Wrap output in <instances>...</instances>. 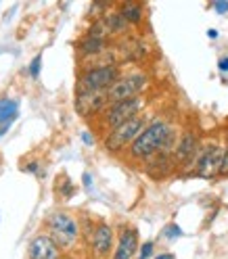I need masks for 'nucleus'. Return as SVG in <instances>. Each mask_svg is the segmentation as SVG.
I'll return each instance as SVG.
<instances>
[{
	"instance_id": "nucleus-10",
	"label": "nucleus",
	"mask_w": 228,
	"mask_h": 259,
	"mask_svg": "<svg viewBox=\"0 0 228 259\" xmlns=\"http://www.w3.org/2000/svg\"><path fill=\"white\" fill-rule=\"evenodd\" d=\"M199 155V138H197V134L195 132H184L182 134V138H180V142H178V147H176V151H174V161H176V165L180 163V165H188L191 161Z\"/></svg>"
},
{
	"instance_id": "nucleus-5",
	"label": "nucleus",
	"mask_w": 228,
	"mask_h": 259,
	"mask_svg": "<svg viewBox=\"0 0 228 259\" xmlns=\"http://www.w3.org/2000/svg\"><path fill=\"white\" fill-rule=\"evenodd\" d=\"M146 86V75L144 73H130V75H120V79L107 90V103H120L140 96V92Z\"/></svg>"
},
{
	"instance_id": "nucleus-24",
	"label": "nucleus",
	"mask_w": 228,
	"mask_h": 259,
	"mask_svg": "<svg viewBox=\"0 0 228 259\" xmlns=\"http://www.w3.org/2000/svg\"><path fill=\"white\" fill-rule=\"evenodd\" d=\"M214 9H216L220 15L228 13V0H218V3H214Z\"/></svg>"
},
{
	"instance_id": "nucleus-25",
	"label": "nucleus",
	"mask_w": 228,
	"mask_h": 259,
	"mask_svg": "<svg viewBox=\"0 0 228 259\" xmlns=\"http://www.w3.org/2000/svg\"><path fill=\"white\" fill-rule=\"evenodd\" d=\"M23 169L29 171V174H38V176H40V165H38V163H27Z\"/></svg>"
},
{
	"instance_id": "nucleus-12",
	"label": "nucleus",
	"mask_w": 228,
	"mask_h": 259,
	"mask_svg": "<svg viewBox=\"0 0 228 259\" xmlns=\"http://www.w3.org/2000/svg\"><path fill=\"white\" fill-rule=\"evenodd\" d=\"M92 242V251L96 257H107L111 253V247H113V230L109 224H96L94 226V234L90 238Z\"/></svg>"
},
{
	"instance_id": "nucleus-4",
	"label": "nucleus",
	"mask_w": 228,
	"mask_h": 259,
	"mask_svg": "<svg viewBox=\"0 0 228 259\" xmlns=\"http://www.w3.org/2000/svg\"><path fill=\"white\" fill-rule=\"evenodd\" d=\"M144 127H146V117H142V115H136L132 119L124 121L122 125L109 130V134L105 136V149L109 153H120L122 149L130 147V144L138 138V134Z\"/></svg>"
},
{
	"instance_id": "nucleus-2",
	"label": "nucleus",
	"mask_w": 228,
	"mask_h": 259,
	"mask_svg": "<svg viewBox=\"0 0 228 259\" xmlns=\"http://www.w3.org/2000/svg\"><path fill=\"white\" fill-rule=\"evenodd\" d=\"M46 230L48 238H51L59 249H69L75 245L80 238V224L78 220L67 213V211H55L46 220Z\"/></svg>"
},
{
	"instance_id": "nucleus-6",
	"label": "nucleus",
	"mask_w": 228,
	"mask_h": 259,
	"mask_svg": "<svg viewBox=\"0 0 228 259\" xmlns=\"http://www.w3.org/2000/svg\"><path fill=\"white\" fill-rule=\"evenodd\" d=\"M142 107H144V101L140 99V96H134V99H128V101H120V103H113V105H109L103 111V125L109 127V130L118 127L124 121L136 117Z\"/></svg>"
},
{
	"instance_id": "nucleus-26",
	"label": "nucleus",
	"mask_w": 228,
	"mask_h": 259,
	"mask_svg": "<svg viewBox=\"0 0 228 259\" xmlns=\"http://www.w3.org/2000/svg\"><path fill=\"white\" fill-rule=\"evenodd\" d=\"M218 69H220V71H228V57H222V59L218 61Z\"/></svg>"
},
{
	"instance_id": "nucleus-14",
	"label": "nucleus",
	"mask_w": 228,
	"mask_h": 259,
	"mask_svg": "<svg viewBox=\"0 0 228 259\" xmlns=\"http://www.w3.org/2000/svg\"><path fill=\"white\" fill-rule=\"evenodd\" d=\"M19 117V103L13 99H3L0 101V136H5L11 125Z\"/></svg>"
},
{
	"instance_id": "nucleus-19",
	"label": "nucleus",
	"mask_w": 228,
	"mask_h": 259,
	"mask_svg": "<svg viewBox=\"0 0 228 259\" xmlns=\"http://www.w3.org/2000/svg\"><path fill=\"white\" fill-rule=\"evenodd\" d=\"M153 249H155V242L153 240H146L144 245L138 249V259H149L153 255Z\"/></svg>"
},
{
	"instance_id": "nucleus-18",
	"label": "nucleus",
	"mask_w": 228,
	"mask_h": 259,
	"mask_svg": "<svg viewBox=\"0 0 228 259\" xmlns=\"http://www.w3.org/2000/svg\"><path fill=\"white\" fill-rule=\"evenodd\" d=\"M88 38H96V40H105L107 42V36H109V29H107V25H105V19L101 17V19H96L92 25H90V29H88V34H86Z\"/></svg>"
},
{
	"instance_id": "nucleus-1",
	"label": "nucleus",
	"mask_w": 228,
	"mask_h": 259,
	"mask_svg": "<svg viewBox=\"0 0 228 259\" xmlns=\"http://www.w3.org/2000/svg\"><path fill=\"white\" fill-rule=\"evenodd\" d=\"M172 142H174V130L170 127L168 121L157 119L153 123H146V127L138 134V138L130 144L128 155L134 161H144L159 151L172 153L170 151Z\"/></svg>"
},
{
	"instance_id": "nucleus-28",
	"label": "nucleus",
	"mask_w": 228,
	"mask_h": 259,
	"mask_svg": "<svg viewBox=\"0 0 228 259\" xmlns=\"http://www.w3.org/2000/svg\"><path fill=\"white\" fill-rule=\"evenodd\" d=\"M155 259H176V257H174L172 253H161V255H157Z\"/></svg>"
},
{
	"instance_id": "nucleus-3",
	"label": "nucleus",
	"mask_w": 228,
	"mask_h": 259,
	"mask_svg": "<svg viewBox=\"0 0 228 259\" xmlns=\"http://www.w3.org/2000/svg\"><path fill=\"white\" fill-rule=\"evenodd\" d=\"M120 79V67L113 63L94 65L78 77V92H107Z\"/></svg>"
},
{
	"instance_id": "nucleus-21",
	"label": "nucleus",
	"mask_w": 228,
	"mask_h": 259,
	"mask_svg": "<svg viewBox=\"0 0 228 259\" xmlns=\"http://www.w3.org/2000/svg\"><path fill=\"white\" fill-rule=\"evenodd\" d=\"M180 234H182V230H180V228H178V226H176V224H170V226H166V228H164V236H166V238H170V240L178 238V236H180Z\"/></svg>"
},
{
	"instance_id": "nucleus-22",
	"label": "nucleus",
	"mask_w": 228,
	"mask_h": 259,
	"mask_svg": "<svg viewBox=\"0 0 228 259\" xmlns=\"http://www.w3.org/2000/svg\"><path fill=\"white\" fill-rule=\"evenodd\" d=\"M59 192H61V197H71L73 194V184H71V180H67V178H65V182L63 184H59Z\"/></svg>"
},
{
	"instance_id": "nucleus-17",
	"label": "nucleus",
	"mask_w": 228,
	"mask_h": 259,
	"mask_svg": "<svg viewBox=\"0 0 228 259\" xmlns=\"http://www.w3.org/2000/svg\"><path fill=\"white\" fill-rule=\"evenodd\" d=\"M105 25H107V29H109V34H120V31H126L128 29V23L124 21V17L116 11V13H109V15H105Z\"/></svg>"
},
{
	"instance_id": "nucleus-8",
	"label": "nucleus",
	"mask_w": 228,
	"mask_h": 259,
	"mask_svg": "<svg viewBox=\"0 0 228 259\" xmlns=\"http://www.w3.org/2000/svg\"><path fill=\"white\" fill-rule=\"evenodd\" d=\"M109 107L107 92H78L75 94V111L82 117H94Z\"/></svg>"
},
{
	"instance_id": "nucleus-11",
	"label": "nucleus",
	"mask_w": 228,
	"mask_h": 259,
	"mask_svg": "<svg viewBox=\"0 0 228 259\" xmlns=\"http://www.w3.org/2000/svg\"><path fill=\"white\" fill-rule=\"evenodd\" d=\"M27 255H29V259H59L61 249L46 234H40L29 242Z\"/></svg>"
},
{
	"instance_id": "nucleus-20",
	"label": "nucleus",
	"mask_w": 228,
	"mask_h": 259,
	"mask_svg": "<svg viewBox=\"0 0 228 259\" xmlns=\"http://www.w3.org/2000/svg\"><path fill=\"white\" fill-rule=\"evenodd\" d=\"M40 65H42V55H36L34 61L29 63V75L34 77V79L40 75Z\"/></svg>"
},
{
	"instance_id": "nucleus-7",
	"label": "nucleus",
	"mask_w": 228,
	"mask_h": 259,
	"mask_svg": "<svg viewBox=\"0 0 228 259\" xmlns=\"http://www.w3.org/2000/svg\"><path fill=\"white\" fill-rule=\"evenodd\" d=\"M197 161V167H195V176L211 180V178L220 176V167H222V157H224V149L222 147H209L205 151H201Z\"/></svg>"
},
{
	"instance_id": "nucleus-16",
	"label": "nucleus",
	"mask_w": 228,
	"mask_h": 259,
	"mask_svg": "<svg viewBox=\"0 0 228 259\" xmlns=\"http://www.w3.org/2000/svg\"><path fill=\"white\" fill-rule=\"evenodd\" d=\"M118 13L122 15L128 25H140L144 19V11L138 3H122Z\"/></svg>"
},
{
	"instance_id": "nucleus-29",
	"label": "nucleus",
	"mask_w": 228,
	"mask_h": 259,
	"mask_svg": "<svg viewBox=\"0 0 228 259\" xmlns=\"http://www.w3.org/2000/svg\"><path fill=\"white\" fill-rule=\"evenodd\" d=\"M82 140H84L86 144H92V142H94V140L90 138V134H88V132H84V134H82Z\"/></svg>"
},
{
	"instance_id": "nucleus-15",
	"label": "nucleus",
	"mask_w": 228,
	"mask_h": 259,
	"mask_svg": "<svg viewBox=\"0 0 228 259\" xmlns=\"http://www.w3.org/2000/svg\"><path fill=\"white\" fill-rule=\"evenodd\" d=\"M107 42L105 40H96V38H88L84 36L78 42V55L80 57H99L105 53Z\"/></svg>"
},
{
	"instance_id": "nucleus-9",
	"label": "nucleus",
	"mask_w": 228,
	"mask_h": 259,
	"mask_svg": "<svg viewBox=\"0 0 228 259\" xmlns=\"http://www.w3.org/2000/svg\"><path fill=\"white\" fill-rule=\"evenodd\" d=\"M144 169L153 180H164V178H168L176 169V161H174L172 153L159 151V153L151 155L149 159H144Z\"/></svg>"
},
{
	"instance_id": "nucleus-23",
	"label": "nucleus",
	"mask_w": 228,
	"mask_h": 259,
	"mask_svg": "<svg viewBox=\"0 0 228 259\" xmlns=\"http://www.w3.org/2000/svg\"><path fill=\"white\" fill-rule=\"evenodd\" d=\"M220 176H228V147L224 149V157H222V167H220Z\"/></svg>"
},
{
	"instance_id": "nucleus-13",
	"label": "nucleus",
	"mask_w": 228,
	"mask_h": 259,
	"mask_svg": "<svg viewBox=\"0 0 228 259\" xmlns=\"http://www.w3.org/2000/svg\"><path fill=\"white\" fill-rule=\"evenodd\" d=\"M138 251V232L134 228H126L120 236V245L113 253V259H132Z\"/></svg>"
},
{
	"instance_id": "nucleus-27",
	"label": "nucleus",
	"mask_w": 228,
	"mask_h": 259,
	"mask_svg": "<svg viewBox=\"0 0 228 259\" xmlns=\"http://www.w3.org/2000/svg\"><path fill=\"white\" fill-rule=\"evenodd\" d=\"M207 38L209 40H216L218 38V29H207Z\"/></svg>"
}]
</instances>
